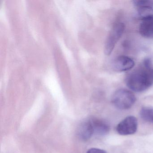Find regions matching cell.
I'll return each instance as SVG.
<instances>
[{
    "label": "cell",
    "mask_w": 153,
    "mask_h": 153,
    "mask_svg": "<svg viewBox=\"0 0 153 153\" xmlns=\"http://www.w3.org/2000/svg\"><path fill=\"white\" fill-rule=\"evenodd\" d=\"M126 84L131 90L136 92H143L153 85V68L150 59H145L141 68L127 76Z\"/></svg>",
    "instance_id": "cell-1"
},
{
    "label": "cell",
    "mask_w": 153,
    "mask_h": 153,
    "mask_svg": "<svg viewBox=\"0 0 153 153\" xmlns=\"http://www.w3.org/2000/svg\"><path fill=\"white\" fill-rule=\"evenodd\" d=\"M136 97L133 93L125 89H120L115 91L111 97V102L118 109H129L135 103Z\"/></svg>",
    "instance_id": "cell-2"
},
{
    "label": "cell",
    "mask_w": 153,
    "mask_h": 153,
    "mask_svg": "<svg viewBox=\"0 0 153 153\" xmlns=\"http://www.w3.org/2000/svg\"><path fill=\"white\" fill-rule=\"evenodd\" d=\"M125 30V25L119 23L114 26L107 37L105 46V53L110 55L112 52L115 45L123 34Z\"/></svg>",
    "instance_id": "cell-3"
},
{
    "label": "cell",
    "mask_w": 153,
    "mask_h": 153,
    "mask_svg": "<svg viewBox=\"0 0 153 153\" xmlns=\"http://www.w3.org/2000/svg\"><path fill=\"white\" fill-rule=\"evenodd\" d=\"M137 128V120L136 117L129 116L121 121L116 127V131L120 135L134 134Z\"/></svg>",
    "instance_id": "cell-4"
},
{
    "label": "cell",
    "mask_w": 153,
    "mask_h": 153,
    "mask_svg": "<svg viewBox=\"0 0 153 153\" xmlns=\"http://www.w3.org/2000/svg\"><path fill=\"white\" fill-rule=\"evenodd\" d=\"M135 62L128 56H120L117 57L113 63L114 70L118 72L128 71L134 67Z\"/></svg>",
    "instance_id": "cell-5"
},
{
    "label": "cell",
    "mask_w": 153,
    "mask_h": 153,
    "mask_svg": "<svg viewBox=\"0 0 153 153\" xmlns=\"http://www.w3.org/2000/svg\"><path fill=\"white\" fill-rule=\"evenodd\" d=\"M89 120L92 124L94 134L102 136L107 134L110 131V126L104 120L96 118Z\"/></svg>",
    "instance_id": "cell-6"
},
{
    "label": "cell",
    "mask_w": 153,
    "mask_h": 153,
    "mask_svg": "<svg viewBox=\"0 0 153 153\" xmlns=\"http://www.w3.org/2000/svg\"><path fill=\"white\" fill-rule=\"evenodd\" d=\"M77 135L79 138L83 140H87L94 135L93 128L90 120L83 122L78 128Z\"/></svg>",
    "instance_id": "cell-7"
},
{
    "label": "cell",
    "mask_w": 153,
    "mask_h": 153,
    "mask_svg": "<svg viewBox=\"0 0 153 153\" xmlns=\"http://www.w3.org/2000/svg\"><path fill=\"white\" fill-rule=\"evenodd\" d=\"M139 31L143 37L153 38V17L142 20Z\"/></svg>",
    "instance_id": "cell-8"
},
{
    "label": "cell",
    "mask_w": 153,
    "mask_h": 153,
    "mask_svg": "<svg viewBox=\"0 0 153 153\" xmlns=\"http://www.w3.org/2000/svg\"><path fill=\"white\" fill-rule=\"evenodd\" d=\"M137 7L139 17L141 20L153 17V7L140 6Z\"/></svg>",
    "instance_id": "cell-9"
},
{
    "label": "cell",
    "mask_w": 153,
    "mask_h": 153,
    "mask_svg": "<svg viewBox=\"0 0 153 153\" xmlns=\"http://www.w3.org/2000/svg\"><path fill=\"white\" fill-rule=\"evenodd\" d=\"M141 118L146 121L153 123V108L144 107L140 110Z\"/></svg>",
    "instance_id": "cell-10"
},
{
    "label": "cell",
    "mask_w": 153,
    "mask_h": 153,
    "mask_svg": "<svg viewBox=\"0 0 153 153\" xmlns=\"http://www.w3.org/2000/svg\"><path fill=\"white\" fill-rule=\"evenodd\" d=\"M133 3L136 7L140 6H149L153 7V1L151 0H138L134 1Z\"/></svg>",
    "instance_id": "cell-11"
},
{
    "label": "cell",
    "mask_w": 153,
    "mask_h": 153,
    "mask_svg": "<svg viewBox=\"0 0 153 153\" xmlns=\"http://www.w3.org/2000/svg\"><path fill=\"white\" fill-rule=\"evenodd\" d=\"M87 153H106V151L98 148H91L88 150Z\"/></svg>",
    "instance_id": "cell-12"
}]
</instances>
